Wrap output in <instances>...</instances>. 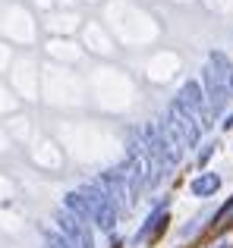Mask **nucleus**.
I'll return each instance as SVG.
<instances>
[{
    "mask_svg": "<svg viewBox=\"0 0 233 248\" xmlns=\"http://www.w3.org/2000/svg\"><path fill=\"white\" fill-rule=\"evenodd\" d=\"M224 129H233V113H227V116H224Z\"/></svg>",
    "mask_w": 233,
    "mask_h": 248,
    "instance_id": "nucleus-13",
    "label": "nucleus"
},
{
    "mask_svg": "<svg viewBox=\"0 0 233 248\" xmlns=\"http://www.w3.org/2000/svg\"><path fill=\"white\" fill-rule=\"evenodd\" d=\"M101 188L107 192V198L116 204V211H126L129 201H133V195H129V182H126V173L123 170H104V173L98 176Z\"/></svg>",
    "mask_w": 233,
    "mask_h": 248,
    "instance_id": "nucleus-5",
    "label": "nucleus"
},
{
    "mask_svg": "<svg viewBox=\"0 0 233 248\" xmlns=\"http://www.w3.org/2000/svg\"><path fill=\"white\" fill-rule=\"evenodd\" d=\"M164 223H167V201H164V204H158V207H154V211L145 217L142 230L135 232V242H145V239H151V236H154V232H158Z\"/></svg>",
    "mask_w": 233,
    "mask_h": 248,
    "instance_id": "nucleus-8",
    "label": "nucleus"
},
{
    "mask_svg": "<svg viewBox=\"0 0 233 248\" xmlns=\"http://www.w3.org/2000/svg\"><path fill=\"white\" fill-rule=\"evenodd\" d=\"M167 123L180 132V139L186 141V148H196L199 145V139H202V123H199L180 101L170 104V110H167Z\"/></svg>",
    "mask_w": 233,
    "mask_h": 248,
    "instance_id": "nucleus-3",
    "label": "nucleus"
},
{
    "mask_svg": "<svg viewBox=\"0 0 233 248\" xmlns=\"http://www.w3.org/2000/svg\"><path fill=\"white\" fill-rule=\"evenodd\" d=\"M189 192L196 198H211V195L221 192V176L217 173H199L196 179L189 182Z\"/></svg>",
    "mask_w": 233,
    "mask_h": 248,
    "instance_id": "nucleus-7",
    "label": "nucleus"
},
{
    "mask_svg": "<svg viewBox=\"0 0 233 248\" xmlns=\"http://www.w3.org/2000/svg\"><path fill=\"white\" fill-rule=\"evenodd\" d=\"M63 207H67L69 214H76L79 220L92 223V204H88V198L82 192H67V195H63Z\"/></svg>",
    "mask_w": 233,
    "mask_h": 248,
    "instance_id": "nucleus-9",
    "label": "nucleus"
},
{
    "mask_svg": "<svg viewBox=\"0 0 233 248\" xmlns=\"http://www.w3.org/2000/svg\"><path fill=\"white\" fill-rule=\"evenodd\" d=\"M230 223H233V198H230V204L215 217V226H230Z\"/></svg>",
    "mask_w": 233,
    "mask_h": 248,
    "instance_id": "nucleus-11",
    "label": "nucleus"
},
{
    "mask_svg": "<svg viewBox=\"0 0 233 248\" xmlns=\"http://www.w3.org/2000/svg\"><path fill=\"white\" fill-rule=\"evenodd\" d=\"M44 239H48V248H73L67 242V239L60 236V232H50V230H44Z\"/></svg>",
    "mask_w": 233,
    "mask_h": 248,
    "instance_id": "nucleus-10",
    "label": "nucleus"
},
{
    "mask_svg": "<svg viewBox=\"0 0 233 248\" xmlns=\"http://www.w3.org/2000/svg\"><path fill=\"white\" fill-rule=\"evenodd\" d=\"M208 66L215 69V76L224 82V88H227L230 97H233V60L224 54V50H211L208 54Z\"/></svg>",
    "mask_w": 233,
    "mask_h": 248,
    "instance_id": "nucleus-6",
    "label": "nucleus"
},
{
    "mask_svg": "<svg viewBox=\"0 0 233 248\" xmlns=\"http://www.w3.org/2000/svg\"><path fill=\"white\" fill-rule=\"evenodd\" d=\"M211 248H233V245H230V242H215Z\"/></svg>",
    "mask_w": 233,
    "mask_h": 248,
    "instance_id": "nucleus-14",
    "label": "nucleus"
},
{
    "mask_svg": "<svg viewBox=\"0 0 233 248\" xmlns=\"http://www.w3.org/2000/svg\"><path fill=\"white\" fill-rule=\"evenodd\" d=\"M215 151H217V141H208V145H205L202 151H199V167H205V164H208Z\"/></svg>",
    "mask_w": 233,
    "mask_h": 248,
    "instance_id": "nucleus-12",
    "label": "nucleus"
},
{
    "mask_svg": "<svg viewBox=\"0 0 233 248\" xmlns=\"http://www.w3.org/2000/svg\"><path fill=\"white\" fill-rule=\"evenodd\" d=\"M177 101L183 104V107L189 110L199 123H202V129L211 126V120H215V116H211V110H208V97H205L202 82H196V79L183 82V85H180V91H177Z\"/></svg>",
    "mask_w": 233,
    "mask_h": 248,
    "instance_id": "nucleus-1",
    "label": "nucleus"
},
{
    "mask_svg": "<svg viewBox=\"0 0 233 248\" xmlns=\"http://www.w3.org/2000/svg\"><path fill=\"white\" fill-rule=\"evenodd\" d=\"M54 220H57V232H60L73 248H95V236H92V230H88L85 220H79L76 214H69L67 207L57 211Z\"/></svg>",
    "mask_w": 233,
    "mask_h": 248,
    "instance_id": "nucleus-2",
    "label": "nucleus"
},
{
    "mask_svg": "<svg viewBox=\"0 0 233 248\" xmlns=\"http://www.w3.org/2000/svg\"><path fill=\"white\" fill-rule=\"evenodd\" d=\"M202 88H205V97H208V110H211V116L217 120V116L227 110V104L233 101V97H230V91L224 88V82L215 76V69H211L208 63L202 66Z\"/></svg>",
    "mask_w": 233,
    "mask_h": 248,
    "instance_id": "nucleus-4",
    "label": "nucleus"
}]
</instances>
